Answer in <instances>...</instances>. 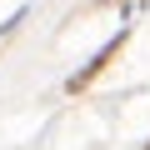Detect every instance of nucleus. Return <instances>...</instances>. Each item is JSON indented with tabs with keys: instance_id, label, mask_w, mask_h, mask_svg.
I'll return each mask as SVG.
<instances>
[{
	"instance_id": "nucleus-1",
	"label": "nucleus",
	"mask_w": 150,
	"mask_h": 150,
	"mask_svg": "<svg viewBox=\"0 0 150 150\" xmlns=\"http://www.w3.org/2000/svg\"><path fill=\"white\" fill-rule=\"evenodd\" d=\"M120 40H125V30H120V35H115V40H105V45H100V50H95V60H90V65H85V70H80V75H70V90H80V85H85V80H95V75H100V65H105V60H110V55H115V45H120Z\"/></svg>"
}]
</instances>
